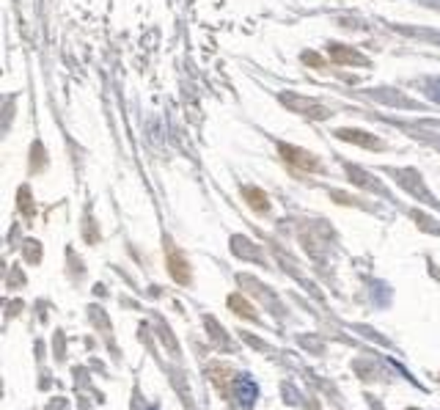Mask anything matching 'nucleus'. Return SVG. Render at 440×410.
<instances>
[{
  "label": "nucleus",
  "instance_id": "obj_1",
  "mask_svg": "<svg viewBox=\"0 0 440 410\" xmlns=\"http://www.w3.org/2000/svg\"><path fill=\"white\" fill-rule=\"evenodd\" d=\"M256 397H259V388H256V383L251 378H240L237 380V399H240V405L245 410L253 408V402H256Z\"/></svg>",
  "mask_w": 440,
  "mask_h": 410
}]
</instances>
